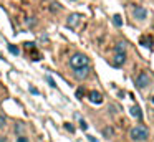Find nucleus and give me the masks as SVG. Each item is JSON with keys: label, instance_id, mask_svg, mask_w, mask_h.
I'll list each match as a JSON object with an SVG mask.
<instances>
[{"label": "nucleus", "instance_id": "obj_1", "mask_svg": "<svg viewBox=\"0 0 154 142\" xmlns=\"http://www.w3.org/2000/svg\"><path fill=\"white\" fill-rule=\"evenodd\" d=\"M129 137L133 140H137V142H144L147 137H149V131H147L144 125H136L129 131Z\"/></svg>", "mask_w": 154, "mask_h": 142}, {"label": "nucleus", "instance_id": "obj_2", "mask_svg": "<svg viewBox=\"0 0 154 142\" xmlns=\"http://www.w3.org/2000/svg\"><path fill=\"white\" fill-rule=\"evenodd\" d=\"M70 65H71V68L75 69V68H80V66L90 65V59H88V56L83 55V53H75L70 58Z\"/></svg>", "mask_w": 154, "mask_h": 142}, {"label": "nucleus", "instance_id": "obj_3", "mask_svg": "<svg viewBox=\"0 0 154 142\" xmlns=\"http://www.w3.org/2000/svg\"><path fill=\"white\" fill-rule=\"evenodd\" d=\"M136 86H137L139 89H144V88H147V86H149V76H147L144 71L137 74V78H136Z\"/></svg>", "mask_w": 154, "mask_h": 142}, {"label": "nucleus", "instance_id": "obj_4", "mask_svg": "<svg viewBox=\"0 0 154 142\" xmlns=\"http://www.w3.org/2000/svg\"><path fill=\"white\" fill-rule=\"evenodd\" d=\"M88 74H90V65L75 68V78L80 79V81H81V79H85V78H88Z\"/></svg>", "mask_w": 154, "mask_h": 142}, {"label": "nucleus", "instance_id": "obj_5", "mask_svg": "<svg viewBox=\"0 0 154 142\" xmlns=\"http://www.w3.org/2000/svg\"><path fill=\"white\" fill-rule=\"evenodd\" d=\"M133 17H134V18H137V20H144L147 17V10L143 8V7H134Z\"/></svg>", "mask_w": 154, "mask_h": 142}, {"label": "nucleus", "instance_id": "obj_6", "mask_svg": "<svg viewBox=\"0 0 154 142\" xmlns=\"http://www.w3.org/2000/svg\"><path fill=\"white\" fill-rule=\"evenodd\" d=\"M88 99H90V102H93V104H101V102H103V96L98 91H91L90 94H88Z\"/></svg>", "mask_w": 154, "mask_h": 142}, {"label": "nucleus", "instance_id": "obj_7", "mask_svg": "<svg viewBox=\"0 0 154 142\" xmlns=\"http://www.w3.org/2000/svg\"><path fill=\"white\" fill-rule=\"evenodd\" d=\"M81 20V15L80 13H71L70 17H68V22H66V25L70 26V28H75V26L78 25V22Z\"/></svg>", "mask_w": 154, "mask_h": 142}, {"label": "nucleus", "instance_id": "obj_8", "mask_svg": "<svg viewBox=\"0 0 154 142\" xmlns=\"http://www.w3.org/2000/svg\"><path fill=\"white\" fill-rule=\"evenodd\" d=\"M124 61H126V55H124V53H116V56H114V59H113V65L121 66Z\"/></svg>", "mask_w": 154, "mask_h": 142}, {"label": "nucleus", "instance_id": "obj_9", "mask_svg": "<svg viewBox=\"0 0 154 142\" xmlns=\"http://www.w3.org/2000/svg\"><path fill=\"white\" fill-rule=\"evenodd\" d=\"M139 43L143 46H146V48H151V46H152V38H151L149 35H143L139 40Z\"/></svg>", "mask_w": 154, "mask_h": 142}, {"label": "nucleus", "instance_id": "obj_10", "mask_svg": "<svg viewBox=\"0 0 154 142\" xmlns=\"http://www.w3.org/2000/svg\"><path fill=\"white\" fill-rule=\"evenodd\" d=\"M131 114H133L134 117H137V119L143 117V114H141V109L137 107V106H133V107H131Z\"/></svg>", "mask_w": 154, "mask_h": 142}, {"label": "nucleus", "instance_id": "obj_11", "mask_svg": "<svg viewBox=\"0 0 154 142\" xmlns=\"http://www.w3.org/2000/svg\"><path fill=\"white\" fill-rule=\"evenodd\" d=\"M124 50H126V43L124 41H119L116 46H114V51L116 53H124Z\"/></svg>", "mask_w": 154, "mask_h": 142}, {"label": "nucleus", "instance_id": "obj_12", "mask_svg": "<svg viewBox=\"0 0 154 142\" xmlns=\"http://www.w3.org/2000/svg\"><path fill=\"white\" fill-rule=\"evenodd\" d=\"M8 51H10L12 55H15V56H18V55H20V50H18L15 45H8Z\"/></svg>", "mask_w": 154, "mask_h": 142}, {"label": "nucleus", "instance_id": "obj_13", "mask_svg": "<svg viewBox=\"0 0 154 142\" xmlns=\"http://www.w3.org/2000/svg\"><path fill=\"white\" fill-rule=\"evenodd\" d=\"M113 23H114L116 26H121V25H123V20H121V17H119V15H114V17H113Z\"/></svg>", "mask_w": 154, "mask_h": 142}, {"label": "nucleus", "instance_id": "obj_14", "mask_svg": "<svg viewBox=\"0 0 154 142\" xmlns=\"http://www.w3.org/2000/svg\"><path fill=\"white\" fill-rule=\"evenodd\" d=\"M103 134L109 137V135H113V129H111V127H104V129H103Z\"/></svg>", "mask_w": 154, "mask_h": 142}, {"label": "nucleus", "instance_id": "obj_15", "mask_svg": "<svg viewBox=\"0 0 154 142\" xmlns=\"http://www.w3.org/2000/svg\"><path fill=\"white\" fill-rule=\"evenodd\" d=\"M83 96H85V89H83V88H78V91H76V98H78V99H81Z\"/></svg>", "mask_w": 154, "mask_h": 142}, {"label": "nucleus", "instance_id": "obj_16", "mask_svg": "<svg viewBox=\"0 0 154 142\" xmlns=\"http://www.w3.org/2000/svg\"><path fill=\"white\" fill-rule=\"evenodd\" d=\"M80 127L83 129V131H86V129H88V124H86V122L83 121V119H81V121H80Z\"/></svg>", "mask_w": 154, "mask_h": 142}, {"label": "nucleus", "instance_id": "obj_17", "mask_svg": "<svg viewBox=\"0 0 154 142\" xmlns=\"http://www.w3.org/2000/svg\"><path fill=\"white\" fill-rule=\"evenodd\" d=\"M51 12H57V10H60V3H51Z\"/></svg>", "mask_w": 154, "mask_h": 142}, {"label": "nucleus", "instance_id": "obj_18", "mask_svg": "<svg viewBox=\"0 0 154 142\" xmlns=\"http://www.w3.org/2000/svg\"><path fill=\"white\" fill-rule=\"evenodd\" d=\"M65 129H66V131H70V132H75V127L71 124H65Z\"/></svg>", "mask_w": 154, "mask_h": 142}, {"label": "nucleus", "instance_id": "obj_19", "mask_svg": "<svg viewBox=\"0 0 154 142\" xmlns=\"http://www.w3.org/2000/svg\"><path fill=\"white\" fill-rule=\"evenodd\" d=\"M47 81L50 83V86H53V88L57 86V84H55V81H53V78H51V76H47Z\"/></svg>", "mask_w": 154, "mask_h": 142}, {"label": "nucleus", "instance_id": "obj_20", "mask_svg": "<svg viewBox=\"0 0 154 142\" xmlns=\"http://www.w3.org/2000/svg\"><path fill=\"white\" fill-rule=\"evenodd\" d=\"M5 122H7V119H5L4 116H0V127H4V125H5Z\"/></svg>", "mask_w": 154, "mask_h": 142}, {"label": "nucleus", "instance_id": "obj_21", "mask_svg": "<svg viewBox=\"0 0 154 142\" xmlns=\"http://www.w3.org/2000/svg\"><path fill=\"white\" fill-rule=\"evenodd\" d=\"M17 142H28V139L25 137V135H20V137L17 139Z\"/></svg>", "mask_w": 154, "mask_h": 142}, {"label": "nucleus", "instance_id": "obj_22", "mask_svg": "<svg viewBox=\"0 0 154 142\" xmlns=\"http://www.w3.org/2000/svg\"><path fill=\"white\" fill-rule=\"evenodd\" d=\"M88 140H90V142H96V139H94L93 135H88Z\"/></svg>", "mask_w": 154, "mask_h": 142}, {"label": "nucleus", "instance_id": "obj_23", "mask_svg": "<svg viewBox=\"0 0 154 142\" xmlns=\"http://www.w3.org/2000/svg\"><path fill=\"white\" fill-rule=\"evenodd\" d=\"M152 104H154V98H152Z\"/></svg>", "mask_w": 154, "mask_h": 142}]
</instances>
